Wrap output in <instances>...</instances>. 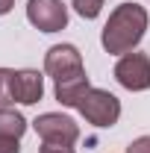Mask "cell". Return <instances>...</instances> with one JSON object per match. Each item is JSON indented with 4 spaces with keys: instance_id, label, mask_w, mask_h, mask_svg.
<instances>
[{
    "instance_id": "6da1fadb",
    "label": "cell",
    "mask_w": 150,
    "mask_h": 153,
    "mask_svg": "<svg viewBox=\"0 0 150 153\" xmlns=\"http://www.w3.org/2000/svg\"><path fill=\"white\" fill-rule=\"evenodd\" d=\"M144 30H147V9L141 3H121L115 6V12L103 27V36H100L103 50L115 56L132 53L135 44L144 38Z\"/></svg>"
},
{
    "instance_id": "7a4b0ae2",
    "label": "cell",
    "mask_w": 150,
    "mask_h": 153,
    "mask_svg": "<svg viewBox=\"0 0 150 153\" xmlns=\"http://www.w3.org/2000/svg\"><path fill=\"white\" fill-rule=\"evenodd\" d=\"M76 109L82 112V118L94 124V127H115L118 118H121V100L112 91H103V88H88L82 100L76 103Z\"/></svg>"
},
{
    "instance_id": "3957f363",
    "label": "cell",
    "mask_w": 150,
    "mask_h": 153,
    "mask_svg": "<svg viewBox=\"0 0 150 153\" xmlns=\"http://www.w3.org/2000/svg\"><path fill=\"white\" fill-rule=\"evenodd\" d=\"M44 94V76L38 71H9L6 74V100L12 103H24V106H33L38 103Z\"/></svg>"
},
{
    "instance_id": "277c9868",
    "label": "cell",
    "mask_w": 150,
    "mask_h": 153,
    "mask_svg": "<svg viewBox=\"0 0 150 153\" xmlns=\"http://www.w3.org/2000/svg\"><path fill=\"white\" fill-rule=\"evenodd\" d=\"M33 127H36V133L41 135L44 144H65V147H71L76 138H79V127H76L68 115H59V112L38 115Z\"/></svg>"
},
{
    "instance_id": "5b68a950",
    "label": "cell",
    "mask_w": 150,
    "mask_h": 153,
    "mask_svg": "<svg viewBox=\"0 0 150 153\" xmlns=\"http://www.w3.org/2000/svg\"><path fill=\"white\" fill-rule=\"evenodd\" d=\"M27 18L41 33H59V30L68 27V9H65L62 0H30Z\"/></svg>"
},
{
    "instance_id": "8992f818",
    "label": "cell",
    "mask_w": 150,
    "mask_h": 153,
    "mask_svg": "<svg viewBox=\"0 0 150 153\" xmlns=\"http://www.w3.org/2000/svg\"><path fill=\"white\" fill-rule=\"evenodd\" d=\"M115 79L130 91L150 88V59L144 53H124L115 65Z\"/></svg>"
},
{
    "instance_id": "52a82bcc",
    "label": "cell",
    "mask_w": 150,
    "mask_h": 153,
    "mask_svg": "<svg viewBox=\"0 0 150 153\" xmlns=\"http://www.w3.org/2000/svg\"><path fill=\"white\" fill-rule=\"evenodd\" d=\"M44 71L53 76L56 82L85 74L82 59H79V50H76L74 44H56V47H50L47 56H44Z\"/></svg>"
},
{
    "instance_id": "ba28073f",
    "label": "cell",
    "mask_w": 150,
    "mask_h": 153,
    "mask_svg": "<svg viewBox=\"0 0 150 153\" xmlns=\"http://www.w3.org/2000/svg\"><path fill=\"white\" fill-rule=\"evenodd\" d=\"M91 88V82H88V76L79 74V76H71V79H62V82H56V100L62 103V106H74L82 100V94Z\"/></svg>"
},
{
    "instance_id": "9c48e42d",
    "label": "cell",
    "mask_w": 150,
    "mask_h": 153,
    "mask_svg": "<svg viewBox=\"0 0 150 153\" xmlns=\"http://www.w3.org/2000/svg\"><path fill=\"white\" fill-rule=\"evenodd\" d=\"M27 133V121L24 115L9 109V106H0V138H18Z\"/></svg>"
},
{
    "instance_id": "30bf717a",
    "label": "cell",
    "mask_w": 150,
    "mask_h": 153,
    "mask_svg": "<svg viewBox=\"0 0 150 153\" xmlns=\"http://www.w3.org/2000/svg\"><path fill=\"white\" fill-rule=\"evenodd\" d=\"M103 3L106 0H74V9H76V15H82V18H97L100 9H103Z\"/></svg>"
},
{
    "instance_id": "8fae6325",
    "label": "cell",
    "mask_w": 150,
    "mask_h": 153,
    "mask_svg": "<svg viewBox=\"0 0 150 153\" xmlns=\"http://www.w3.org/2000/svg\"><path fill=\"white\" fill-rule=\"evenodd\" d=\"M127 153H150V135H141V138H135L130 147H127Z\"/></svg>"
},
{
    "instance_id": "7c38bea8",
    "label": "cell",
    "mask_w": 150,
    "mask_h": 153,
    "mask_svg": "<svg viewBox=\"0 0 150 153\" xmlns=\"http://www.w3.org/2000/svg\"><path fill=\"white\" fill-rule=\"evenodd\" d=\"M0 153H21L18 138H0Z\"/></svg>"
},
{
    "instance_id": "4fadbf2b",
    "label": "cell",
    "mask_w": 150,
    "mask_h": 153,
    "mask_svg": "<svg viewBox=\"0 0 150 153\" xmlns=\"http://www.w3.org/2000/svg\"><path fill=\"white\" fill-rule=\"evenodd\" d=\"M38 153H74V147H65V144H44Z\"/></svg>"
},
{
    "instance_id": "5bb4252c",
    "label": "cell",
    "mask_w": 150,
    "mask_h": 153,
    "mask_svg": "<svg viewBox=\"0 0 150 153\" xmlns=\"http://www.w3.org/2000/svg\"><path fill=\"white\" fill-rule=\"evenodd\" d=\"M6 74H9V71L0 68V103H9V100H6Z\"/></svg>"
},
{
    "instance_id": "9a60e30c",
    "label": "cell",
    "mask_w": 150,
    "mask_h": 153,
    "mask_svg": "<svg viewBox=\"0 0 150 153\" xmlns=\"http://www.w3.org/2000/svg\"><path fill=\"white\" fill-rule=\"evenodd\" d=\"M12 3H15V0H0V15H6V12L12 9Z\"/></svg>"
}]
</instances>
